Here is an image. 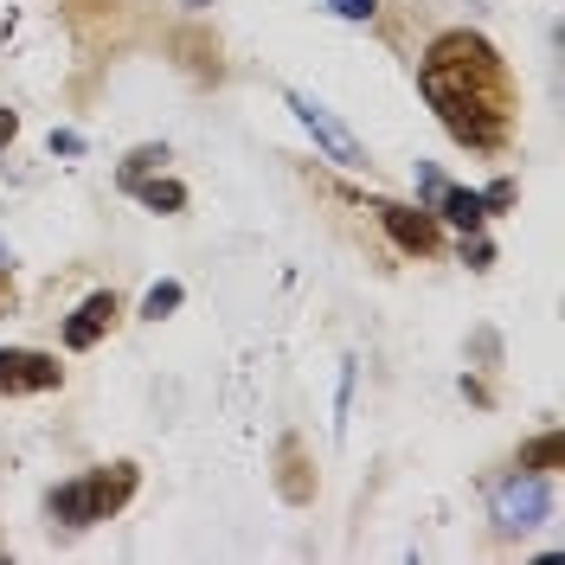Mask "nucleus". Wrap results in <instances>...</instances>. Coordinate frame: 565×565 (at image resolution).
<instances>
[{
  "mask_svg": "<svg viewBox=\"0 0 565 565\" xmlns=\"http://www.w3.org/2000/svg\"><path fill=\"white\" fill-rule=\"evenodd\" d=\"M116 316H122L116 289H97V296H84V302H77V316L65 321V348H71V353L97 348V341H104L109 328H116Z\"/></svg>",
  "mask_w": 565,
  "mask_h": 565,
  "instance_id": "nucleus-7",
  "label": "nucleus"
},
{
  "mask_svg": "<svg viewBox=\"0 0 565 565\" xmlns=\"http://www.w3.org/2000/svg\"><path fill=\"white\" fill-rule=\"evenodd\" d=\"M462 264L489 270V264H494V245H489V238H476V232H469V238H462Z\"/></svg>",
  "mask_w": 565,
  "mask_h": 565,
  "instance_id": "nucleus-15",
  "label": "nucleus"
},
{
  "mask_svg": "<svg viewBox=\"0 0 565 565\" xmlns=\"http://www.w3.org/2000/svg\"><path fill=\"white\" fill-rule=\"evenodd\" d=\"M289 109H296V122L316 136V148H328V161H341V168H366V148L348 136V122H341L328 104H316L309 90H289Z\"/></svg>",
  "mask_w": 565,
  "mask_h": 565,
  "instance_id": "nucleus-4",
  "label": "nucleus"
},
{
  "mask_svg": "<svg viewBox=\"0 0 565 565\" xmlns=\"http://www.w3.org/2000/svg\"><path fill=\"white\" fill-rule=\"evenodd\" d=\"M122 186H129L148 212H180L186 206V186H180V180H148L141 174V180H122Z\"/></svg>",
  "mask_w": 565,
  "mask_h": 565,
  "instance_id": "nucleus-10",
  "label": "nucleus"
},
{
  "mask_svg": "<svg viewBox=\"0 0 565 565\" xmlns=\"http://www.w3.org/2000/svg\"><path fill=\"white\" fill-rule=\"evenodd\" d=\"M328 13H341V20H373L380 13V0H321Z\"/></svg>",
  "mask_w": 565,
  "mask_h": 565,
  "instance_id": "nucleus-14",
  "label": "nucleus"
},
{
  "mask_svg": "<svg viewBox=\"0 0 565 565\" xmlns=\"http://www.w3.org/2000/svg\"><path fill=\"white\" fill-rule=\"evenodd\" d=\"M565 462V437L559 430H540L533 444H521V457H514V469H540V476H553Z\"/></svg>",
  "mask_w": 565,
  "mask_h": 565,
  "instance_id": "nucleus-11",
  "label": "nucleus"
},
{
  "mask_svg": "<svg viewBox=\"0 0 565 565\" xmlns=\"http://www.w3.org/2000/svg\"><path fill=\"white\" fill-rule=\"evenodd\" d=\"M65 386V366L39 348H0V398H20V392H52Z\"/></svg>",
  "mask_w": 565,
  "mask_h": 565,
  "instance_id": "nucleus-5",
  "label": "nucleus"
},
{
  "mask_svg": "<svg viewBox=\"0 0 565 565\" xmlns=\"http://www.w3.org/2000/svg\"><path fill=\"white\" fill-rule=\"evenodd\" d=\"M553 514V476L540 469H514L508 482H494V527L501 533H527Z\"/></svg>",
  "mask_w": 565,
  "mask_h": 565,
  "instance_id": "nucleus-3",
  "label": "nucleus"
},
{
  "mask_svg": "<svg viewBox=\"0 0 565 565\" xmlns=\"http://www.w3.org/2000/svg\"><path fill=\"white\" fill-rule=\"evenodd\" d=\"M482 206H489V212H501V206H514V180H494L489 193H482Z\"/></svg>",
  "mask_w": 565,
  "mask_h": 565,
  "instance_id": "nucleus-16",
  "label": "nucleus"
},
{
  "mask_svg": "<svg viewBox=\"0 0 565 565\" xmlns=\"http://www.w3.org/2000/svg\"><path fill=\"white\" fill-rule=\"evenodd\" d=\"M13 136H20V116H13V109H0V148H7Z\"/></svg>",
  "mask_w": 565,
  "mask_h": 565,
  "instance_id": "nucleus-19",
  "label": "nucleus"
},
{
  "mask_svg": "<svg viewBox=\"0 0 565 565\" xmlns=\"http://www.w3.org/2000/svg\"><path fill=\"white\" fill-rule=\"evenodd\" d=\"M174 309H180V282H154V289H148V302H141V316H148V321L174 316Z\"/></svg>",
  "mask_w": 565,
  "mask_h": 565,
  "instance_id": "nucleus-12",
  "label": "nucleus"
},
{
  "mask_svg": "<svg viewBox=\"0 0 565 565\" xmlns=\"http://www.w3.org/2000/svg\"><path fill=\"white\" fill-rule=\"evenodd\" d=\"M380 212V225L392 232V245L405 250V257H430V250L444 245V232H437V212L430 206H398V200H373Z\"/></svg>",
  "mask_w": 565,
  "mask_h": 565,
  "instance_id": "nucleus-6",
  "label": "nucleus"
},
{
  "mask_svg": "<svg viewBox=\"0 0 565 565\" xmlns=\"http://www.w3.org/2000/svg\"><path fill=\"white\" fill-rule=\"evenodd\" d=\"M277 489H282V501H316V469H309L302 437H282L277 444Z\"/></svg>",
  "mask_w": 565,
  "mask_h": 565,
  "instance_id": "nucleus-8",
  "label": "nucleus"
},
{
  "mask_svg": "<svg viewBox=\"0 0 565 565\" xmlns=\"http://www.w3.org/2000/svg\"><path fill=\"white\" fill-rule=\"evenodd\" d=\"M13 309H20V282L0 270V316H13Z\"/></svg>",
  "mask_w": 565,
  "mask_h": 565,
  "instance_id": "nucleus-17",
  "label": "nucleus"
},
{
  "mask_svg": "<svg viewBox=\"0 0 565 565\" xmlns=\"http://www.w3.org/2000/svg\"><path fill=\"white\" fill-rule=\"evenodd\" d=\"M430 206L444 212L450 225H462V232H482V218H489L482 193H462V186H437V200H430Z\"/></svg>",
  "mask_w": 565,
  "mask_h": 565,
  "instance_id": "nucleus-9",
  "label": "nucleus"
},
{
  "mask_svg": "<svg viewBox=\"0 0 565 565\" xmlns=\"http://www.w3.org/2000/svg\"><path fill=\"white\" fill-rule=\"evenodd\" d=\"M77 148H84V141L71 136V129H58V136H52V154H77Z\"/></svg>",
  "mask_w": 565,
  "mask_h": 565,
  "instance_id": "nucleus-18",
  "label": "nucleus"
},
{
  "mask_svg": "<svg viewBox=\"0 0 565 565\" xmlns=\"http://www.w3.org/2000/svg\"><path fill=\"white\" fill-rule=\"evenodd\" d=\"M141 469L136 462H104V469H84L77 482H65V489H52V521L58 527H97V521H109V514H122L129 508V494H136Z\"/></svg>",
  "mask_w": 565,
  "mask_h": 565,
  "instance_id": "nucleus-2",
  "label": "nucleus"
},
{
  "mask_svg": "<svg viewBox=\"0 0 565 565\" xmlns=\"http://www.w3.org/2000/svg\"><path fill=\"white\" fill-rule=\"evenodd\" d=\"M161 161H168V148H154V141H148V148H136V154L122 161V180H141V174H154Z\"/></svg>",
  "mask_w": 565,
  "mask_h": 565,
  "instance_id": "nucleus-13",
  "label": "nucleus"
},
{
  "mask_svg": "<svg viewBox=\"0 0 565 565\" xmlns=\"http://www.w3.org/2000/svg\"><path fill=\"white\" fill-rule=\"evenodd\" d=\"M418 90L462 148H476V154L508 148V136H514V104L521 97H514L508 58L482 33L457 26V33L430 39V52H424V65H418Z\"/></svg>",
  "mask_w": 565,
  "mask_h": 565,
  "instance_id": "nucleus-1",
  "label": "nucleus"
}]
</instances>
